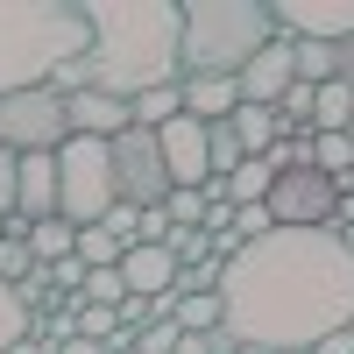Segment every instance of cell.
I'll return each instance as SVG.
<instances>
[{"mask_svg": "<svg viewBox=\"0 0 354 354\" xmlns=\"http://www.w3.org/2000/svg\"><path fill=\"white\" fill-rule=\"evenodd\" d=\"M220 305L234 340L270 354H312L326 333L354 326V248L333 227H277L270 241H248L220 270Z\"/></svg>", "mask_w": 354, "mask_h": 354, "instance_id": "cell-1", "label": "cell"}, {"mask_svg": "<svg viewBox=\"0 0 354 354\" xmlns=\"http://www.w3.org/2000/svg\"><path fill=\"white\" fill-rule=\"evenodd\" d=\"M85 28H93V50L50 78L57 93L93 85L113 100H142L185 78V8L177 0H85Z\"/></svg>", "mask_w": 354, "mask_h": 354, "instance_id": "cell-2", "label": "cell"}, {"mask_svg": "<svg viewBox=\"0 0 354 354\" xmlns=\"http://www.w3.org/2000/svg\"><path fill=\"white\" fill-rule=\"evenodd\" d=\"M85 50H93L85 0H0V100L50 85Z\"/></svg>", "mask_w": 354, "mask_h": 354, "instance_id": "cell-3", "label": "cell"}, {"mask_svg": "<svg viewBox=\"0 0 354 354\" xmlns=\"http://www.w3.org/2000/svg\"><path fill=\"white\" fill-rule=\"evenodd\" d=\"M277 43L262 0H192L185 8V78H241L248 57Z\"/></svg>", "mask_w": 354, "mask_h": 354, "instance_id": "cell-4", "label": "cell"}, {"mask_svg": "<svg viewBox=\"0 0 354 354\" xmlns=\"http://www.w3.org/2000/svg\"><path fill=\"white\" fill-rule=\"evenodd\" d=\"M57 177H64V198H57V213L71 227H100L121 192H113V142H93V135H71L64 149H57Z\"/></svg>", "mask_w": 354, "mask_h": 354, "instance_id": "cell-5", "label": "cell"}, {"mask_svg": "<svg viewBox=\"0 0 354 354\" xmlns=\"http://www.w3.org/2000/svg\"><path fill=\"white\" fill-rule=\"evenodd\" d=\"M71 142V100L57 85H28V93L0 100V149L15 156H57Z\"/></svg>", "mask_w": 354, "mask_h": 354, "instance_id": "cell-6", "label": "cell"}, {"mask_svg": "<svg viewBox=\"0 0 354 354\" xmlns=\"http://www.w3.org/2000/svg\"><path fill=\"white\" fill-rule=\"evenodd\" d=\"M113 192H121V205H135V213H149V205H163L177 192L170 170H163V142L149 128L113 135Z\"/></svg>", "mask_w": 354, "mask_h": 354, "instance_id": "cell-7", "label": "cell"}, {"mask_svg": "<svg viewBox=\"0 0 354 354\" xmlns=\"http://www.w3.org/2000/svg\"><path fill=\"white\" fill-rule=\"evenodd\" d=\"M262 205H270L277 227H290V234H319V227H333V213H340V185H333L326 170H283Z\"/></svg>", "mask_w": 354, "mask_h": 354, "instance_id": "cell-8", "label": "cell"}, {"mask_svg": "<svg viewBox=\"0 0 354 354\" xmlns=\"http://www.w3.org/2000/svg\"><path fill=\"white\" fill-rule=\"evenodd\" d=\"M163 142V170L177 192H205L213 185V149H205V121H192V113H177L170 128H156Z\"/></svg>", "mask_w": 354, "mask_h": 354, "instance_id": "cell-9", "label": "cell"}, {"mask_svg": "<svg viewBox=\"0 0 354 354\" xmlns=\"http://www.w3.org/2000/svg\"><path fill=\"white\" fill-rule=\"evenodd\" d=\"M270 21H277V36H290V43H347L354 36V0H340V8H298V0H277Z\"/></svg>", "mask_w": 354, "mask_h": 354, "instance_id": "cell-10", "label": "cell"}, {"mask_svg": "<svg viewBox=\"0 0 354 354\" xmlns=\"http://www.w3.org/2000/svg\"><path fill=\"white\" fill-rule=\"evenodd\" d=\"M290 85H298V50L277 36L262 57H248V71H241V106H277Z\"/></svg>", "mask_w": 354, "mask_h": 354, "instance_id": "cell-11", "label": "cell"}, {"mask_svg": "<svg viewBox=\"0 0 354 354\" xmlns=\"http://www.w3.org/2000/svg\"><path fill=\"white\" fill-rule=\"evenodd\" d=\"M71 100V135H93V142H113V135H128L135 128V113H128V100H113V93H64Z\"/></svg>", "mask_w": 354, "mask_h": 354, "instance_id": "cell-12", "label": "cell"}, {"mask_svg": "<svg viewBox=\"0 0 354 354\" xmlns=\"http://www.w3.org/2000/svg\"><path fill=\"white\" fill-rule=\"evenodd\" d=\"M121 283H128V298H170L177 290V255L170 248H128V262H121Z\"/></svg>", "mask_w": 354, "mask_h": 354, "instance_id": "cell-13", "label": "cell"}, {"mask_svg": "<svg viewBox=\"0 0 354 354\" xmlns=\"http://www.w3.org/2000/svg\"><path fill=\"white\" fill-rule=\"evenodd\" d=\"M57 198H64V177H57V156H21V220H57Z\"/></svg>", "mask_w": 354, "mask_h": 354, "instance_id": "cell-14", "label": "cell"}, {"mask_svg": "<svg viewBox=\"0 0 354 354\" xmlns=\"http://www.w3.org/2000/svg\"><path fill=\"white\" fill-rule=\"evenodd\" d=\"M177 85H185V113L205 128L234 121V106H241V78H177Z\"/></svg>", "mask_w": 354, "mask_h": 354, "instance_id": "cell-15", "label": "cell"}, {"mask_svg": "<svg viewBox=\"0 0 354 354\" xmlns=\"http://www.w3.org/2000/svg\"><path fill=\"white\" fill-rule=\"evenodd\" d=\"M28 277H36V248H28V220L15 213L8 220V234H0V283H28Z\"/></svg>", "mask_w": 354, "mask_h": 354, "instance_id": "cell-16", "label": "cell"}, {"mask_svg": "<svg viewBox=\"0 0 354 354\" xmlns=\"http://www.w3.org/2000/svg\"><path fill=\"white\" fill-rule=\"evenodd\" d=\"M234 135H241V156H270V142L283 135L277 128V106H234Z\"/></svg>", "mask_w": 354, "mask_h": 354, "instance_id": "cell-17", "label": "cell"}, {"mask_svg": "<svg viewBox=\"0 0 354 354\" xmlns=\"http://www.w3.org/2000/svg\"><path fill=\"white\" fill-rule=\"evenodd\" d=\"M354 121V85L333 78V85H319V106H312V135H347Z\"/></svg>", "mask_w": 354, "mask_h": 354, "instance_id": "cell-18", "label": "cell"}, {"mask_svg": "<svg viewBox=\"0 0 354 354\" xmlns=\"http://www.w3.org/2000/svg\"><path fill=\"white\" fill-rule=\"evenodd\" d=\"M28 248H36V262H64V255H78V227L57 213V220H36L28 227Z\"/></svg>", "mask_w": 354, "mask_h": 354, "instance_id": "cell-19", "label": "cell"}, {"mask_svg": "<svg viewBox=\"0 0 354 354\" xmlns=\"http://www.w3.org/2000/svg\"><path fill=\"white\" fill-rule=\"evenodd\" d=\"M270 185H277V170L262 163V156H248L241 170L227 177V205H262V198H270Z\"/></svg>", "mask_w": 354, "mask_h": 354, "instance_id": "cell-20", "label": "cell"}, {"mask_svg": "<svg viewBox=\"0 0 354 354\" xmlns=\"http://www.w3.org/2000/svg\"><path fill=\"white\" fill-rule=\"evenodd\" d=\"M177 326H185V333H220L227 326L220 290H205V298H177Z\"/></svg>", "mask_w": 354, "mask_h": 354, "instance_id": "cell-21", "label": "cell"}, {"mask_svg": "<svg viewBox=\"0 0 354 354\" xmlns=\"http://www.w3.org/2000/svg\"><path fill=\"white\" fill-rule=\"evenodd\" d=\"M312 170H326L333 185L354 170V135H312Z\"/></svg>", "mask_w": 354, "mask_h": 354, "instance_id": "cell-22", "label": "cell"}, {"mask_svg": "<svg viewBox=\"0 0 354 354\" xmlns=\"http://www.w3.org/2000/svg\"><path fill=\"white\" fill-rule=\"evenodd\" d=\"M283 43H290V36H283ZM290 50H298V78H305V85H333V78H340L333 43H290Z\"/></svg>", "mask_w": 354, "mask_h": 354, "instance_id": "cell-23", "label": "cell"}, {"mask_svg": "<svg viewBox=\"0 0 354 354\" xmlns=\"http://www.w3.org/2000/svg\"><path fill=\"white\" fill-rule=\"evenodd\" d=\"M170 255H177V270H192V262H220L213 255V234L205 227H170V241H163Z\"/></svg>", "mask_w": 354, "mask_h": 354, "instance_id": "cell-24", "label": "cell"}, {"mask_svg": "<svg viewBox=\"0 0 354 354\" xmlns=\"http://www.w3.org/2000/svg\"><path fill=\"white\" fill-rule=\"evenodd\" d=\"M205 149H213V177H234V170L248 163V156H241V135H234L227 121H220V128H205Z\"/></svg>", "mask_w": 354, "mask_h": 354, "instance_id": "cell-25", "label": "cell"}, {"mask_svg": "<svg viewBox=\"0 0 354 354\" xmlns=\"http://www.w3.org/2000/svg\"><path fill=\"white\" fill-rule=\"evenodd\" d=\"M21 340H28V312H21V298H15V290L0 283V354H15Z\"/></svg>", "mask_w": 354, "mask_h": 354, "instance_id": "cell-26", "label": "cell"}, {"mask_svg": "<svg viewBox=\"0 0 354 354\" xmlns=\"http://www.w3.org/2000/svg\"><path fill=\"white\" fill-rule=\"evenodd\" d=\"M15 213H21V156L0 149V220H15Z\"/></svg>", "mask_w": 354, "mask_h": 354, "instance_id": "cell-27", "label": "cell"}, {"mask_svg": "<svg viewBox=\"0 0 354 354\" xmlns=\"http://www.w3.org/2000/svg\"><path fill=\"white\" fill-rule=\"evenodd\" d=\"M177 340H185V326H177V319H156V326L135 333V354H177Z\"/></svg>", "mask_w": 354, "mask_h": 354, "instance_id": "cell-28", "label": "cell"}, {"mask_svg": "<svg viewBox=\"0 0 354 354\" xmlns=\"http://www.w3.org/2000/svg\"><path fill=\"white\" fill-rule=\"evenodd\" d=\"M121 298H128L121 270H85V305H121Z\"/></svg>", "mask_w": 354, "mask_h": 354, "instance_id": "cell-29", "label": "cell"}, {"mask_svg": "<svg viewBox=\"0 0 354 354\" xmlns=\"http://www.w3.org/2000/svg\"><path fill=\"white\" fill-rule=\"evenodd\" d=\"M163 213H170V227H205V192H170Z\"/></svg>", "mask_w": 354, "mask_h": 354, "instance_id": "cell-30", "label": "cell"}, {"mask_svg": "<svg viewBox=\"0 0 354 354\" xmlns=\"http://www.w3.org/2000/svg\"><path fill=\"white\" fill-rule=\"evenodd\" d=\"M100 227H106V234H121V241L135 248V205H113V213H106Z\"/></svg>", "mask_w": 354, "mask_h": 354, "instance_id": "cell-31", "label": "cell"}, {"mask_svg": "<svg viewBox=\"0 0 354 354\" xmlns=\"http://www.w3.org/2000/svg\"><path fill=\"white\" fill-rule=\"evenodd\" d=\"M312 354H354V326H340V333H326V340H319Z\"/></svg>", "mask_w": 354, "mask_h": 354, "instance_id": "cell-32", "label": "cell"}, {"mask_svg": "<svg viewBox=\"0 0 354 354\" xmlns=\"http://www.w3.org/2000/svg\"><path fill=\"white\" fill-rule=\"evenodd\" d=\"M333 64H340V78L354 85V36H347V43H333Z\"/></svg>", "mask_w": 354, "mask_h": 354, "instance_id": "cell-33", "label": "cell"}, {"mask_svg": "<svg viewBox=\"0 0 354 354\" xmlns=\"http://www.w3.org/2000/svg\"><path fill=\"white\" fill-rule=\"evenodd\" d=\"M106 354H135V340H128V333H121V340H113V347H106Z\"/></svg>", "mask_w": 354, "mask_h": 354, "instance_id": "cell-34", "label": "cell"}, {"mask_svg": "<svg viewBox=\"0 0 354 354\" xmlns=\"http://www.w3.org/2000/svg\"><path fill=\"white\" fill-rule=\"evenodd\" d=\"M340 192H354V170H347V177H340Z\"/></svg>", "mask_w": 354, "mask_h": 354, "instance_id": "cell-35", "label": "cell"}, {"mask_svg": "<svg viewBox=\"0 0 354 354\" xmlns=\"http://www.w3.org/2000/svg\"><path fill=\"white\" fill-rule=\"evenodd\" d=\"M0 234H8V220H0Z\"/></svg>", "mask_w": 354, "mask_h": 354, "instance_id": "cell-36", "label": "cell"}, {"mask_svg": "<svg viewBox=\"0 0 354 354\" xmlns=\"http://www.w3.org/2000/svg\"><path fill=\"white\" fill-rule=\"evenodd\" d=\"M347 135H354V121H347Z\"/></svg>", "mask_w": 354, "mask_h": 354, "instance_id": "cell-37", "label": "cell"}]
</instances>
